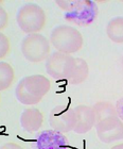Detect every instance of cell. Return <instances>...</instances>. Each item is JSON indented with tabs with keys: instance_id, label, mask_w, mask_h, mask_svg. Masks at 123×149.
Here are the masks:
<instances>
[{
	"instance_id": "1",
	"label": "cell",
	"mask_w": 123,
	"mask_h": 149,
	"mask_svg": "<svg viewBox=\"0 0 123 149\" xmlns=\"http://www.w3.org/2000/svg\"><path fill=\"white\" fill-rule=\"evenodd\" d=\"M46 70L55 80H66L69 84L77 85L88 78L89 66L81 58L55 51L46 60Z\"/></svg>"
},
{
	"instance_id": "2",
	"label": "cell",
	"mask_w": 123,
	"mask_h": 149,
	"mask_svg": "<svg viewBox=\"0 0 123 149\" xmlns=\"http://www.w3.org/2000/svg\"><path fill=\"white\" fill-rule=\"evenodd\" d=\"M51 82L44 74H31L22 78L15 88L16 98L25 106H35L49 93Z\"/></svg>"
},
{
	"instance_id": "3",
	"label": "cell",
	"mask_w": 123,
	"mask_h": 149,
	"mask_svg": "<svg viewBox=\"0 0 123 149\" xmlns=\"http://www.w3.org/2000/svg\"><path fill=\"white\" fill-rule=\"evenodd\" d=\"M50 43L59 52L72 54L83 47V36L74 27L59 25L53 29L50 34Z\"/></svg>"
},
{
	"instance_id": "4",
	"label": "cell",
	"mask_w": 123,
	"mask_h": 149,
	"mask_svg": "<svg viewBox=\"0 0 123 149\" xmlns=\"http://www.w3.org/2000/svg\"><path fill=\"white\" fill-rule=\"evenodd\" d=\"M16 22L22 32L27 34H35L41 31L46 26V12L36 3H25L17 11Z\"/></svg>"
},
{
	"instance_id": "5",
	"label": "cell",
	"mask_w": 123,
	"mask_h": 149,
	"mask_svg": "<svg viewBox=\"0 0 123 149\" xmlns=\"http://www.w3.org/2000/svg\"><path fill=\"white\" fill-rule=\"evenodd\" d=\"M20 50L25 59L31 63H40L50 56V42L39 33L28 34L22 38Z\"/></svg>"
},
{
	"instance_id": "6",
	"label": "cell",
	"mask_w": 123,
	"mask_h": 149,
	"mask_svg": "<svg viewBox=\"0 0 123 149\" xmlns=\"http://www.w3.org/2000/svg\"><path fill=\"white\" fill-rule=\"evenodd\" d=\"M98 6L92 0H80V3L74 9L64 14V18L67 22L80 27L91 25L98 17Z\"/></svg>"
},
{
	"instance_id": "7",
	"label": "cell",
	"mask_w": 123,
	"mask_h": 149,
	"mask_svg": "<svg viewBox=\"0 0 123 149\" xmlns=\"http://www.w3.org/2000/svg\"><path fill=\"white\" fill-rule=\"evenodd\" d=\"M97 135L101 142L111 144L123 139V123L118 116H111L95 124Z\"/></svg>"
},
{
	"instance_id": "8",
	"label": "cell",
	"mask_w": 123,
	"mask_h": 149,
	"mask_svg": "<svg viewBox=\"0 0 123 149\" xmlns=\"http://www.w3.org/2000/svg\"><path fill=\"white\" fill-rule=\"evenodd\" d=\"M77 123V116L73 109L68 107L56 106L49 114V124L51 129L62 133L73 131Z\"/></svg>"
},
{
	"instance_id": "9",
	"label": "cell",
	"mask_w": 123,
	"mask_h": 149,
	"mask_svg": "<svg viewBox=\"0 0 123 149\" xmlns=\"http://www.w3.org/2000/svg\"><path fill=\"white\" fill-rule=\"evenodd\" d=\"M68 139L64 133L53 129L44 130L37 134L33 149H69Z\"/></svg>"
},
{
	"instance_id": "10",
	"label": "cell",
	"mask_w": 123,
	"mask_h": 149,
	"mask_svg": "<svg viewBox=\"0 0 123 149\" xmlns=\"http://www.w3.org/2000/svg\"><path fill=\"white\" fill-rule=\"evenodd\" d=\"M73 111L77 116V123L73 131L77 134L87 133L95 126V114L92 107L80 104L75 107Z\"/></svg>"
},
{
	"instance_id": "11",
	"label": "cell",
	"mask_w": 123,
	"mask_h": 149,
	"mask_svg": "<svg viewBox=\"0 0 123 149\" xmlns=\"http://www.w3.org/2000/svg\"><path fill=\"white\" fill-rule=\"evenodd\" d=\"M19 121L23 130L29 133H34L43 126L44 114L36 108H29L21 113Z\"/></svg>"
},
{
	"instance_id": "12",
	"label": "cell",
	"mask_w": 123,
	"mask_h": 149,
	"mask_svg": "<svg viewBox=\"0 0 123 149\" xmlns=\"http://www.w3.org/2000/svg\"><path fill=\"white\" fill-rule=\"evenodd\" d=\"M108 38L117 44H123V16H116L106 26Z\"/></svg>"
},
{
	"instance_id": "13",
	"label": "cell",
	"mask_w": 123,
	"mask_h": 149,
	"mask_svg": "<svg viewBox=\"0 0 123 149\" xmlns=\"http://www.w3.org/2000/svg\"><path fill=\"white\" fill-rule=\"evenodd\" d=\"M15 80V72L11 64L0 61V92L12 86Z\"/></svg>"
},
{
	"instance_id": "14",
	"label": "cell",
	"mask_w": 123,
	"mask_h": 149,
	"mask_svg": "<svg viewBox=\"0 0 123 149\" xmlns=\"http://www.w3.org/2000/svg\"><path fill=\"white\" fill-rule=\"evenodd\" d=\"M92 108L95 111L97 123L104 119V118L111 117V116H117L116 107L109 101H99Z\"/></svg>"
},
{
	"instance_id": "15",
	"label": "cell",
	"mask_w": 123,
	"mask_h": 149,
	"mask_svg": "<svg viewBox=\"0 0 123 149\" xmlns=\"http://www.w3.org/2000/svg\"><path fill=\"white\" fill-rule=\"evenodd\" d=\"M11 52V42L9 37L0 31V60L4 59Z\"/></svg>"
},
{
	"instance_id": "16",
	"label": "cell",
	"mask_w": 123,
	"mask_h": 149,
	"mask_svg": "<svg viewBox=\"0 0 123 149\" xmlns=\"http://www.w3.org/2000/svg\"><path fill=\"white\" fill-rule=\"evenodd\" d=\"M55 3L65 12H69L80 3V0H56Z\"/></svg>"
},
{
	"instance_id": "17",
	"label": "cell",
	"mask_w": 123,
	"mask_h": 149,
	"mask_svg": "<svg viewBox=\"0 0 123 149\" xmlns=\"http://www.w3.org/2000/svg\"><path fill=\"white\" fill-rule=\"evenodd\" d=\"M9 24V14L2 6H0V31L6 28Z\"/></svg>"
},
{
	"instance_id": "18",
	"label": "cell",
	"mask_w": 123,
	"mask_h": 149,
	"mask_svg": "<svg viewBox=\"0 0 123 149\" xmlns=\"http://www.w3.org/2000/svg\"><path fill=\"white\" fill-rule=\"evenodd\" d=\"M115 107H116V111H117V116L123 123V97H121L120 99L118 100Z\"/></svg>"
},
{
	"instance_id": "19",
	"label": "cell",
	"mask_w": 123,
	"mask_h": 149,
	"mask_svg": "<svg viewBox=\"0 0 123 149\" xmlns=\"http://www.w3.org/2000/svg\"><path fill=\"white\" fill-rule=\"evenodd\" d=\"M0 149H23V148H22L19 144H16V143H13V142H11V143L3 144L2 146L0 147Z\"/></svg>"
},
{
	"instance_id": "20",
	"label": "cell",
	"mask_w": 123,
	"mask_h": 149,
	"mask_svg": "<svg viewBox=\"0 0 123 149\" xmlns=\"http://www.w3.org/2000/svg\"><path fill=\"white\" fill-rule=\"evenodd\" d=\"M111 149H123V143L121 144H117V145H115V146H113Z\"/></svg>"
},
{
	"instance_id": "21",
	"label": "cell",
	"mask_w": 123,
	"mask_h": 149,
	"mask_svg": "<svg viewBox=\"0 0 123 149\" xmlns=\"http://www.w3.org/2000/svg\"><path fill=\"white\" fill-rule=\"evenodd\" d=\"M122 65H123V58H122Z\"/></svg>"
}]
</instances>
